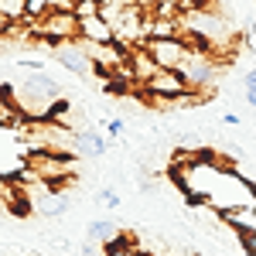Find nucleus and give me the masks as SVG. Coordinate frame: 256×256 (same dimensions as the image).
Returning a JSON list of instances; mask_svg holds the SVG:
<instances>
[{
	"instance_id": "nucleus-1",
	"label": "nucleus",
	"mask_w": 256,
	"mask_h": 256,
	"mask_svg": "<svg viewBox=\"0 0 256 256\" xmlns=\"http://www.w3.org/2000/svg\"><path fill=\"white\" fill-rule=\"evenodd\" d=\"M31 24H34V38L48 41V44H68L79 38V18L72 10H48L44 18L31 20Z\"/></svg>"
},
{
	"instance_id": "nucleus-2",
	"label": "nucleus",
	"mask_w": 256,
	"mask_h": 256,
	"mask_svg": "<svg viewBox=\"0 0 256 256\" xmlns=\"http://www.w3.org/2000/svg\"><path fill=\"white\" fill-rule=\"evenodd\" d=\"M140 89L154 99V102H160V106H168V102H171V106H178L181 99L192 92V89H188V82H184V76H181V72H174V68H160L158 76H150V79L144 82Z\"/></svg>"
},
{
	"instance_id": "nucleus-3",
	"label": "nucleus",
	"mask_w": 256,
	"mask_h": 256,
	"mask_svg": "<svg viewBox=\"0 0 256 256\" xmlns=\"http://www.w3.org/2000/svg\"><path fill=\"white\" fill-rule=\"evenodd\" d=\"M178 72L184 76V82H188V89H192V92H205V89H212V82L222 76V65H216V58H212L208 52L195 48V52H192V58L184 62Z\"/></svg>"
},
{
	"instance_id": "nucleus-4",
	"label": "nucleus",
	"mask_w": 256,
	"mask_h": 256,
	"mask_svg": "<svg viewBox=\"0 0 256 256\" xmlns=\"http://www.w3.org/2000/svg\"><path fill=\"white\" fill-rule=\"evenodd\" d=\"M144 48L150 52V58L158 62L160 68H174V72L192 58V52H195V44L184 41L181 34H178V38H150Z\"/></svg>"
},
{
	"instance_id": "nucleus-5",
	"label": "nucleus",
	"mask_w": 256,
	"mask_h": 256,
	"mask_svg": "<svg viewBox=\"0 0 256 256\" xmlns=\"http://www.w3.org/2000/svg\"><path fill=\"white\" fill-rule=\"evenodd\" d=\"M55 58H58V65H62V68L76 72L79 79H89V76L96 72V65H92V58H89L86 44H76V41H68V44H58Z\"/></svg>"
},
{
	"instance_id": "nucleus-6",
	"label": "nucleus",
	"mask_w": 256,
	"mask_h": 256,
	"mask_svg": "<svg viewBox=\"0 0 256 256\" xmlns=\"http://www.w3.org/2000/svg\"><path fill=\"white\" fill-rule=\"evenodd\" d=\"M113 144L102 137L99 130H92V126H79L76 130V158H102L106 150H110Z\"/></svg>"
},
{
	"instance_id": "nucleus-7",
	"label": "nucleus",
	"mask_w": 256,
	"mask_h": 256,
	"mask_svg": "<svg viewBox=\"0 0 256 256\" xmlns=\"http://www.w3.org/2000/svg\"><path fill=\"white\" fill-rule=\"evenodd\" d=\"M158 72H160V65L150 58V52L144 44L140 48H130V79L144 86V82L150 79V76H158Z\"/></svg>"
},
{
	"instance_id": "nucleus-8",
	"label": "nucleus",
	"mask_w": 256,
	"mask_h": 256,
	"mask_svg": "<svg viewBox=\"0 0 256 256\" xmlns=\"http://www.w3.org/2000/svg\"><path fill=\"white\" fill-rule=\"evenodd\" d=\"M79 38L86 41V44H110V41H116V38H113V28H110L102 18L79 20Z\"/></svg>"
},
{
	"instance_id": "nucleus-9",
	"label": "nucleus",
	"mask_w": 256,
	"mask_h": 256,
	"mask_svg": "<svg viewBox=\"0 0 256 256\" xmlns=\"http://www.w3.org/2000/svg\"><path fill=\"white\" fill-rule=\"evenodd\" d=\"M86 239H89V242H102V246H110V242H113V239H120L116 236V222H113V218H92V222H89V226H86Z\"/></svg>"
},
{
	"instance_id": "nucleus-10",
	"label": "nucleus",
	"mask_w": 256,
	"mask_h": 256,
	"mask_svg": "<svg viewBox=\"0 0 256 256\" xmlns=\"http://www.w3.org/2000/svg\"><path fill=\"white\" fill-rule=\"evenodd\" d=\"M0 10L7 14L10 24H20V20H28V0H0Z\"/></svg>"
},
{
	"instance_id": "nucleus-11",
	"label": "nucleus",
	"mask_w": 256,
	"mask_h": 256,
	"mask_svg": "<svg viewBox=\"0 0 256 256\" xmlns=\"http://www.w3.org/2000/svg\"><path fill=\"white\" fill-rule=\"evenodd\" d=\"M72 14H76L79 20H86V18H99V0H76Z\"/></svg>"
},
{
	"instance_id": "nucleus-12",
	"label": "nucleus",
	"mask_w": 256,
	"mask_h": 256,
	"mask_svg": "<svg viewBox=\"0 0 256 256\" xmlns=\"http://www.w3.org/2000/svg\"><path fill=\"white\" fill-rule=\"evenodd\" d=\"M48 10H55V0H28V20L44 18Z\"/></svg>"
},
{
	"instance_id": "nucleus-13",
	"label": "nucleus",
	"mask_w": 256,
	"mask_h": 256,
	"mask_svg": "<svg viewBox=\"0 0 256 256\" xmlns=\"http://www.w3.org/2000/svg\"><path fill=\"white\" fill-rule=\"evenodd\" d=\"M96 202H99V205H106V208H120V205H123V198H120L116 188H99Z\"/></svg>"
},
{
	"instance_id": "nucleus-14",
	"label": "nucleus",
	"mask_w": 256,
	"mask_h": 256,
	"mask_svg": "<svg viewBox=\"0 0 256 256\" xmlns=\"http://www.w3.org/2000/svg\"><path fill=\"white\" fill-rule=\"evenodd\" d=\"M239 250L246 256H256V232L253 229H239Z\"/></svg>"
},
{
	"instance_id": "nucleus-15",
	"label": "nucleus",
	"mask_w": 256,
	"mask_h": 256,
	"mask_svg": "<svg viewBox=\"0 0 256 256\" xmlns=\"http://www.w3.org/2000/svg\"><path fill=\"white\" fill-rule=\"evenodd\" d=\"M106 134H110V137H123V134H126V120H120V116L106 120Z\"/></svg>"
},
{
	"instance_id": "nucleus-16",
	"label": "nucleus",
	"mask_w": 256,
	"mask_h": 256,
	"mask_svg": "<svg viewBox=\"0 0 256 256\" xmlns=\"http://www.w3.org/2000/svg\"><path fill=\"white\" fill-rule=\"evenodd\" d=\"M20 65H24L28 72H44V62H38V58H24Z\"/></svg>"
},
{
	"instance_id": "nucleus-17",
	"label": "nucleus",
	"mask_w": 256,
	"mask_h": 256,
	"mask_svg": "<svg viewBox=\"0 0 256 256\" xmlns=\"http://www.w3.org/2000/svg\"><path fill=\"white\" fill-rule=\"evenodd\" d=\"M10 28H14V24H10V20H7V14L0 10V38H7V34H10Z\"/></svg>"
},
{
	"instance_id": "nucleus-18",
	"label": "nucleus",
	"mask_w": 256,
	"mask_h": 256,
	"mask_svg": "<svg viewBox=\"0 0 256 256\" xmlns=\"http://www.w3.org/2000/svg\"><path fill=\"white\" fill-rule=\"evenodd\" d=\"M242 86H246V89H256V68H250V72L242 76Z\"/></svg>"
},
{
	"instance_id": "nucleus-19",
	"label": "nucleus",
	"mask_w": 256,
	"mask_h": 256,
	"mask_svg": "<svg viewBox=\"0 0 256 256\" xmlns=\"http://www.w3.org/2000/svg\"><path fill=\"white\" fill-rule=\"evenodd\" d=\"M222 123H229V126H239V116H236V113H226V116H222Z\"/></svg>"
},
{
	"instance_id": "nucleus-20",
	"label": "nucleus",
	"mask_w": 256,
	"mask_h": 256,
	"mask_svg": "<svg viewBox=\"0 0 256 256\" xmlns=\"http://www.w3.org/2000/svg\"><path fill=\"white\" fill-rule=\"evenodd\" d=\"M246 102H250V106L256 110V89H246Z\"/></svg>"
},
{
	"instance_id": "nucleus-21",
	"label": "nucleus",
	"mask_w": 256,
	"mask_h": 256,
	"mask_svg": "<svg viewBox=\"0 0 256 256\" xmlns=\"http://www.w3.org/2000/svg\"><path fill=\"white\" fill-rule=\"evenodd\" d=\"M4 208H7V205H4V202H0V216H4Z\"/></svg>"
}]
</instances>
